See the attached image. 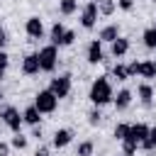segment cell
<instances>
[{
    "label": "cell",
    "instance_id": "obj_1",
    "mask_svg": "<svg viewBox=\"0 0 156 156\" xmlns=\"http://www.w3.org/2000/svg\"><path fill=\"white\" fill-rule=\"evenodd\" d=\"M88 98H90V102H93L95 107H102V105L112 102L115 93H112V85H110L107 76H98V78L93 80V85H90V93H88Z\"/></svg>",
    "mask_w": 156,
    "mask_h": 156
},
{
    "label": "cell",
    "instance_id": "obj_2",
    "mask_svg": "<svg viewBox=\"0 0 156 156\" xmlns=\"http://www.w3.org/2000/svg\"><path fill=\"white\" fill-rule=\"evenodd\" d=\"M37 54H39V68H41L44 73H51V71L56 68V61H58V51H56V46H54V44H46V46L39 49Z\"/></svg>",
    "mask_w": 156,
    "mask_h": 156
},
{
    "label": "cell",
    "instance_id": "obj_3",
    "mask_svg": "<svg viewBox=\"0 0 156 156\" xmlns=\"http://www.w3.org/2000/svg\"><path fill=\"white\" fill-rule=\"evenodd\" d=\"M56 102H58V98L46 88V90H39L37 95H34V107L41 112V115H49V112H54L56 110Z\"/></svg>",
    "mask_w": 156,
    "mask_h": 156
},
{
    "label": "cell",
    "instance_id": "obj_4",
    "mask_svg": "<svg viewBox=\"0 0 156 156\" xmlns=\"http://www.w3.org/2000/svg\"><path fill=\"white\" fill-rule=\"evenodd\" d=\"M49 90H51L58 100H61V98H68V93H71V73H61V76L51 78Z\"/></svg>",
    "mask_w": 156,
    "mask_h": 156
},
{
    "label": "cell",
    "instance_id": "obj_5",
    "mask_svg": "<svg viewBox=\"0 0 156 156\" xmlns=\"http://www.w3.org/2000/svg\"><path fill=\"white\" fill-rule=\"evenodd\" d=\"M0 119H2V122L10 127V132H15V134L20 132V127H22V122H24V119H22V115H20V110H17V107H12V105H7V107H2V110H0Z\"/></svg>",
    "mask_w": 156,
    "mask_h": 156
},
{
    "label": "cell",
    "instance_id": "obj_6",
    "mask_svg": "<svg viewBox=\"0 0 156 156\" xmlns=\"http://www.w3.org/2000/svg\"><path fill=\"white\" fill-rule=\"evenodd\" d=\"M98 15H100V10H98V2H85L83 5V10H80V24H83V29H93L95 27V22H98Z\"/></svg>",
    "mask_w": 156,
    "mask_h": 156
},
{
    "label": "cell",
    "instance_id": "obj_7",
    "mask_svg": "<svg viewBox=\"0 0 156 156\" xmlns=\"http://www.w3.org/2000/svg\"><path fill=\"white\" fill-rule=\"evenodd\" d=\"M149 129H151V127H146L144 122H136V124H129V134H127V139L141 146V144L146 141V136H149Z\"/></svg>",
    "mask_w": 156,
    "mask_h": 156
},
{
    "label": "cell",
    "instance_id": "obj_8",
    "mask_svg": "<svg viewBox=\"0 0 156 156\" xmlns=\"http://www.w3.org/2000/svg\"><path fill=\"white\" fill-rule=\"evenodd\" d=\"M105 61V51H102V41L100 39H93L88 44V63H102Z\"/></svg>",
    "mask_w": 156,
    "mask_h": 156
},
{
    "label": "cell",
    "instance_id": "obj_9",
    "mask_svg": "<svg viewBox=\"0 0 156 156\" xmlns=\"http://www.w3.org/2000/svg\"><path fill=\"white\" fill-rule=\"evenodd\" d=\"M24 32H27L32 39H41V37H44V22H41L39 17H29V20L24 22Z\"/></svg>",
    "mask_w": 156,
    "mask_h": 156
},
{
    "label": "cell",
    "instance_id": "obj_10",
    "mask_svg": "<svg viewBox=\"0 0 156 156\" xmlns=\"http://www.w3.org/2000/svg\"><path fill=\"white\" fill-rule=\"evenodd\" d=\"M41 68H39V54H27L22 58V73L24 76H37Z\"/></svg>",
    "mask_w": 156,
    "mask_h": 156
},
{
    "label": "cell",
    "instance_id": "obj_11",
    "mask_svg": "<svg viewBox=\"0 0 156 156\" xmlns=\"http://www.w3.org/2000/svg\"><path fill=\"white\" fill-rule=\"evenodd\" d=\"M71 139H73V132H71V129H56V132H54L51 144H54L56 149H63V146H68V144H71Z\"/></svg>",
    "mask_w": 156,
    "mask_h": 156
},
{
    "label": "cell",
    "instance_id": "obj_12",
    "mask_svg": "<svg viewBox=\"0 0 156 156\" xmlns=\"http://www.w3.org/2000/svg\"><path fill=\"white\" fill-rule=\"evenodd\" d=\"M127 51H129V39H127V37H119V39H115V41H112L110 54H112L115 58H122Z\"/></svg>",
    "mask_w": 156,
    "mask_h": 156
},
{
    "label": "cell",
    "instance_id": "obj_13",
    "mask_svg": "<svg viewBox=\"0 0 156 156\" xmlns=\"http://www.w3.org/2000/svg\"><path fill=\"white\" fill-rule=\"evenodd\" d=\"M98 39L100 41H115V39H119V27L117 24H107V27H102L100 29V34H98Z\"/></svg>",
    "mask_w": 156,
    "mask_h": 156
},
{
    "label": "cell",
    "instance_id": "obj_14",
    "mask_svg": "<svg viewBox=\"0 0 156 156\" xmlns=\"http://www.w3.org/2000/svg\"><path fill=\"white\" fill-rule=\"evenodd\" d=\"M112 102H115V107H117V110H127V107H129V102H132V90L122 88V90L112 98Z\"/></svg>",
    "mask_w": 156,
    "mask_h": 156
},
{
    "label": "cell",
    "instance_id": "obj_15",
    "mask_svg": "<svg viewBox=\"0 0 156 156\" xmlns=\"http://www.w3.org/2000/svg\"><path fill=\"white\" fill-rule=\"evenodd\" d=\"M22 119L27 122V124H32V127H39V119H41V112L34 107V105H29V107H24V112H22Z\"/></svg>",
    "mask_w": 156,
    "mask_h": 156
},
{
    "label": "cell",
    "instance_id": "obj_16",
    "mask_svg": "<svg viewBox=\"0 0 156 156\" xmlns=\"http://www.w3.org/2000/svg\"><path fill=\"white\" fill-rule=\"evenodd\" d=\"M136 93H139V100H141V105H151V100H154V88L149 85V83H141L139 88H136Z\"/></svg>",
    "mask_w": 156,
    "mask_h": 156
},
{
    "label": "cell",
    "instance_id": "obj_17",
    "mask_svg": "<svg viewBox=\"0 0 156 156\" xmlns=\"http://www.w3.org/2000/svg\"><path fill=\"white\" fill-rule=\"evenodd\" d=\"M63 34H66V27H63L61 22H54V24H51V44H54V46H61Z\"/></svg>",
    "mask_w": 156,
    "mask_h": 156
},
{
    "label": "cell",
    "instance_id": "obj_18",
    "mask_svg": "<svg viewBox=\"0 0 156 156\" xmlns=\"http://www.w3.org/2000/svg\"><path fill=\"white\" fill-rule=\"evenodd\" d=\"M76 10H78V0H58V12H61L63 17L73 15Z\"/></svg>",
    "mask_w": 156,
    "mask_h": 156
},
{
    "label": "cell",
    "instance_id": "obj_19",
    "mask_svg": "<svg viewBox=\"0 0 156 156\" xmlns=\"http://www.w3.org/2000/svg\"><path fill=\"white\" fill-rule=\"evenodd\" d=\"M139 76H144V78H156V63H154V58L141 61V73H139Z\"/></svg>",
    "mask_w": 156,
    "mask_h": 156
},
{
    "label": "cell",
    "instance_id": "obj_20",
    "mask_svg": "<svg viewBox=\"0 0 156 156\" xmlns=\"http://www.w3.org/2000/svg\"><path fill=\"white\" fill-rule=\"evenodd\" d=\"M141 39H144V46H146V49H156V27H149V29H144Z\"/></svg>",
    "mask_w": 156,
    "mask_h": 156
},
{
    "label": "cell",
    "instance_id": "obj_21",
    "mask_svg": "<svg viewBox=\"0 0 156 156\" xmlns=\"http://www.w3.org/2000/svg\"><path fill=\"white\" fill-rule=\"evenodd\" d=\"M115 7H117V2H115V0H100V2H98L100 15H105V17H110V15L115 12Z\"/></svg>",
    "mask_w": 156,
    "mask_h": 156
},
{
    "label": "cell",
    "instance_id": "obj_22",
    "mask_svg": "<svg viewBox=\"0 0 156 156\" xmlns=\"http://www.w3.org/2000/svg\"><path fill=\"white\" fill-rule=\"evenodd\" d=\"M93 151H95L93 141H80L78 149H76V156H93Z\"/></svg>",
    "mask_w": 156,
    "mask_h": 156
},
{
    "label": "cell",
    "instance_id": "obj_23",
    "mask_svg": "<svg viewBox=\"0 0 156 156\" xmlns=\"http://www.w3.org/2000/svg\"><path fill=\"white\" fill-rule=\"evenodd\" d=\"M141 149H144V151H154V149H156V124L149 129V136H146V141L141 144Z\"/></svg>",
    "mask_w": 156,
    "mask_h": 156
},
{
    "label": "cell",
    "instance_id": "obj_24",
    "mask_svg": "<svg viewBox=\"0 0 156 156\" xmlns=\"http://www.w3.org/2000/svg\"><path fill=\"white\" fill-rule=\"evenodd\" d=\"M112 76H115L117 80H129L127 66H122V63H115V66H112Z\"/></svg>",
    "mask_w": 156,
    "mask_h": 156
},
{
    "label": "cell",
    "instance_id": "obj_25",
    "mask_svg": "<svg viewBox=\"0 0 156 156\" xmlns=\"http://www.w3.org/2000/svg\"><path fill=\"white\" fill-rule=\"evenodd\" d=\"M127 134H129V124H124V122L115 124V139H117V141H124Z\"/></svg>",
    "mask_w": 156,
    "mask_h": 156
},
{
    "label": "cell",
    "instance_id": "obj_26",
    "mask_svg": "<svg viewBox=\"0 0 156 156\" xmlns=\"http://www.w3.org/2000/svg\"><path fill=\"white\" fill-rule=\"evenodd\" d=\"M10 146H15V149H20V151H22V149H27V136H24L22 132H17V134L10 139Z\"/></svg>",
    "mask_w": 156,
    "mask_h": 156
},
{
    "label": "cell",
    "instance_id": "obj_27",
    "mask_svg": "<svg viewBox=\"0 0 156 156\" xmlns=\"http://www.w3.org/2000/svg\"><path fill=\"white\" fill-rule=\"evenodd\" d=\"M136 149H139V144H134V141H129V139L122 141V156H134Z\"/></svg>",
    "mask_w": 156,
    "mask_h": 156
},
{
    "label": "cell",
    "instance_id": "obj_28",
    "mask_svg": "<svg viewBox=\"0 0 156 156\" xmlns=\"http://www.w3.org/2000/svg\"><path fill=\"white\" fill-rule=\"evenodd\" d=\"M100 119H102L100 110H98V107H93V110L88 112V124H93V127H95V124H100Z\"/></svg>",
    "mask_w": 156,
    "mask_h": 156
},
{
    "label": "cell",
    "instance_id": "obj_29",
    "mask_svg": "<svg viewBox=\"0 0 156 156\" xmlns=\"http://www.w3.org/2000/svg\"><path fill=\"white\" fill-rule=\"evenodd\" d=\"M127 73H129V78L139 76V73H141V61H132V63L127 66Z\"/></svg>",
    "mask_w": 156,
    "mask_h": 156
},
{
    "label": "cell",
    "instance_id": "obj_30",
    "mask_svg": "<svg viewBox=\"0 0 156 156\" xmlns=\"http://www.w3.org/2000/svg\"><path fill=\"white\" fill-rule=\"evenodd\" d=\"M73 39H76V32H73V29H66V34H63V39H61V46H71Z\"/></svg>",
    "mask_w": 156,
    "mask_h": 156
},
{
    "label": "cell",
    "instance_id": "obj_31",
    "mask_svg": "<svg viewBox=\"0 0 156 156\" xmlns=\"http://www.w3.org/2000/svg\"><path fill=\"white\" fill-rule=\"evenodd\" d=\"M7 66H10V56H7V51L0 49V71H5Z\"/></svg>",
    "mask_w": 156,
    "mask_h": 156
},
{
    "label": "cell",
    "instance_id": "obj_32",
    "mask_svg": "<svg viewBox=\"0 0 156 156\" xmlns=\"http://www.w3.org/2000/svg\"><path fill=\"white\" fill-rule=\"evenodd\" d=\"M117 7L124 10V12H129V10L134 7V0H117Z\"/></svg>",
    "mask_w": 156,
    "mask_h": 156
},
{
    "label": "cell",
    "instance_id": "obj_33",
    "mask_svg": "<svg viewBox=\"0 0 156 156\" xmlns=\"http://www.w3.org/2000/svg\"><path fill=\"white\" fill-rule=\"evenodd\" d=\"M5 44H7V32H5V27L0 24V49H5Z\"/></svg>",
    "mask_w": 156,
    "mask_h": 156
},
{
    "label": "cell",
    "instance_id": "obj_34",
    "mask_svg": "<svg viewBox=\"0 0 156 156\" xmlns=\"http://www.w3.org/2000/svg\"><path fill=\"white\" fill-rule=\"evenodd\" d=\"M7 154H10V144L0 141V156H7Z\"/></svg>",
    "mask_w": 156,
    "mask_h": 156
},
{
    "label": "cell",
    "instance_id": "obj_35",
    "mask_svg": "<svg viewBox=\"0 0 156 156\" xmlns=\"http://www.w3.org/2000/svg\"><path fill=\"white\" fill-rule=\"evenodd\" d=\"M34 156H49V146H39V149L34 151Z\"/></svg>",
    "mask_w": 156,
    "mask_h": 156
},
{
    "label": "cell",
    "instance_id": "obj_36",
    "mask_svg": "<svg viewBox=\"0 0 156 156\" xmlns=\"http://www.w3.org/2000/svg\"><path fill=\"white\" fill-rule=\"evenodd\" d=\"M32 136L34 139H41V124L39 127H32Z\"/></svg>",
    "mask_w": 156,
    "mask_h": 156
},
{
    "label": "cell",
    "instance_id": "obj_37",
    "mask_svg": "<svg viewBox=\"0 0 156 156\" xmlns=\"http://www.w3.org/2000/svg\"><path fill=\"white\" fill-rule=\"evenodd\" d=\"M2 78H5V71H0V80H2Z\"/></svg>",
    "mask_w": 156,
    "mask_h": 156
},
{
    "label": "cell",
    "instance_id": "obj_38",
    "mask_svg": "<svg viewBox=\"0 0 156 156\" xmlns=\"http://www.w3.org/2000/svg\"><path fill=\"white\" fill-rule=\"evenodd\" d=\"M2 98H5V95H2V88H0V102H2Z\"/></svg>",
    "mask_w": 156,
    "mask_h": 156
},
{
    "label": "cell",
    "instance_id": "obj_39",
    "mask_svg": "<svg viewBox=\"0 0 156 156\" xmlns=\"http://www.w3.org/2000/svg\"><path fill=\"white\" fill-rule=\"evenodd\" d=\"M90 2H100V0H90Z\"/></svg>",
    "mask_w": 156,
    "mask_h": 156
},
{
    "label": "cell",
    "instance_id": "obj_40",
    "mask_svg": "<svg viewBox=\"0 0 156 156\" xmlns=\"http://www.w3.org/2000/svg\"><path fill=\"white\" fill-rule=\"evenodd\" d=\"M154 63H156V58H154Z\"/></svg>",
    "mask_w": 156,
    "mask_h": 156
},
{
    "label": "cell",
    "instance_id": "obj_41",
    "mask_svg": "<svg viewBox=\"0 0 156 156\" xmlns=\"http://www.w3.org/2000/svg\"><path fill=\"white\" fill-rule=\"evenodd\" d=\"M154 27H156V24H154Z\"/></svg>",
    "mask_w": 156,
    "mask_h": 156
}]
</instances>
